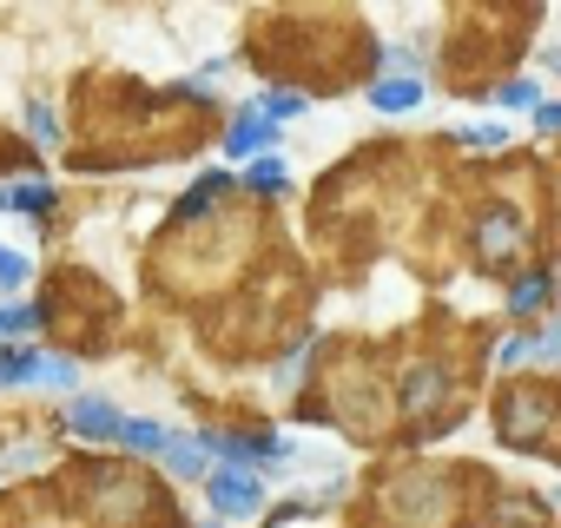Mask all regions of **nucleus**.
Instances as JSON below:
<instances>
[{
	"label": "nucleus",
	"mask_w": 561,
	"mask_h": 528,
	"mask_svg": "<svg viewBox=\"0 0 561 528\" xmlns=\"http://www.w3.org/2000/svg\"><path fill=\"white\" fill-rule=\"evenodd\" d=\"M548 291H554V298H561V257H554V272H548Z\"/></svg>",
	"instance_id": "obj_23"
},
{
	"label": "nucleus",
	"mask_w": 561,
	"mask_h": 528,
	"mask_svg": "<svg viewBox=\"0 0 561 528\" xmlns=\"http://www.w3.org/2000/svg\"><path fill=\"white\" fill-rule=\"evenodd\" d=\"M165 436H172V429H159V423H146V416H126V423H119V443H126L133 456H165Z\"/></svg>",
	"instance_id": "obj_8"
},
{
	"label": "nucleus",
	"mask_w": 561,
	"mask_h": 528,
	"mask_svg": "<svg viewBox=\"0 0 561 528\" xmlns=\"http://www.w3.org/2000/svg\"><path fill=\"white\" fill-rule=\"evenodd\" d=\"M225 192H231V179H225V172H205V179L179 198V211H185V218H205V205H211V198H225Z\"/></svg>",
	"instance_id": "obj_10"
},
{
	"label": "nucleus",
	"mask_w": 561,
	"mask_h": 528,
	"mask_svg": "<svg viewBox=\"0 0 561 528\" xmlns=\"http://www.w3.org/2000/svg\"><path fill=\"white\" fill-rule=\"evenodd\" d=\"M41 364L47 357H34L21 344H0V390H8V383H41Z\"/></svg>",
	"instance_id": "obj_6"
},
{
	"label": "nucleus",
	"mask_w": 561,
	"mask_h": 528,
	"mask_svg": "<svg viewBox=\"0 0 561 528\" xmlns=\"http://www.w3.org/2000/svg\"><path fill=\"white\" fill-rule=\"evenodd\" d=\"M370 106H377V113H410V106H423V73H383V80L370 87Z\"/></svg>",
	"instance_id": "obj_3"
},
{
	"label": "nucleus",
	"mask_w": 561,
	"mask_h": 528,
	"mask_svg": "<svg viewBox=\"0 0 561 528\" xmlns=\"http://www.w3.org/2000/svg\"><path fill=\"white\" fill-rule=\"evenodd\" d=\"M535 126H541V133H561V100H548V106H535Z\"/></svg>",
	"instance_id": "obj_22"
},
{
	"label": "nucleus",
	"mask_w": 561,
	"mask_h": 528,
	"mask_svg": "<svg viewBox=\"0 0 561 528\" xmlns=\"http://www.w3.org/2000/svg\"><path fill=\"white\" fill-rule=\"evenodd\" d=\"M495 364H502V370H508V364H528V337H502V344H495Z\"/></svg>",
	"instance_id": "obj_20"
},
{
	"label": "nucleus",
	"mask_w": 561,
	"mask_h": 528,
	"mask_svg": "<svg viewBox=\"0 0 561 528\" xmlns=\"http://www.w3.org/2000/svg\"><path fill=\"white\" fill-rule=\"evenodd\" d=\"M264 146H271V119H264V113H238L231 133H225V152H231V159H257Z\"/></svg>",
	"instance_id": "obj_5"
},
{
	"label": "nucleus",
	"mask_w": 561,
	"mask_h": 528,
	"mask_svg": "<svg viewBox=\"0 0 561 528\" xmlns=\"http://www.w3.org/2000/svg\"><path fill=\"white\" fill-rule=\"evenodd\" d=\"M462 139H469V146H508V126H495V119H489V126H469Z\"/></svg>",
	"instance_id": "obj_19"
},
{
	"label": "nucleus",
	"mask_w": 561,
	"mask_h": 528,
	"mask_svg": "<svg viewBox=\"0 0 561 528\" xmlns=\"http://www.w3.org/2000/svg\"><path fill=\"white\" fill-rule=\"evenodd\" d=\"M285 179H291L285 159H277V152H257V165H251V185H257V192H285Z\"/></svg>",
	"instance_id": "obj_14"
},
{
	"label": "nucleus",
	"mask_w": 561,
	"mask_h": 528,
	"mask_svg": "<svg viewBox=\"0 0 561 528\" xmlns=\"http://www.w3.org/2000/svg\"><path fill=\"white\" fill-rule=\"evenodd\" d=\"M21 285H27V257L0 244V291H21Z\"/></svg>",
	"instance_id": "obj_16"
},
{
	"label": "nucleus",
	"mask_w": 561,
	"mask_h": 528,
	"mask_svg": "<svg viewBox=\"0 0 561 528\" xmlns=\"http://www.w3.org/2000/svg\"><path fill=\"white\" fill-rule=\"evenodd\" d=\"M515 238H522V231H515V218H502V211H489V218H482V257H489V264H495L502 251H515Z\"/></svg>",
	"instance_id": "obj_11"
},
{
	"label": "nucleus",
	"mask_w": 561,
	"mask_h": 528,
	"mask_svg": "<svg viewBox=\"0 0 561 528\" xmlns=\"http://www.w3.org/2000/svg\"><path fill=\"white\" fill-rule=\"evenodd\" d=\"M119 410L106 403V397H73V416H67V429L80 436V443H119Z\"/></svg>",
	"instance_id": "obj_2"
},
{
	"label": "nucleus",
	"mask_w": 561,
	"mask_h": 528,
	"mask_svg": "<svg viewBox=\"0 0 561 528\" xmlns=\"http://www.w3.org/2000/svg\"><path fill=\"white\" fill-rule=\"evenodd\" d=\"M165 469L172 475H211V436H165Z\"/></svg>",
	"instance_id": "obj_4"
},
{
	"label": "nucleus",
	"mask_w": 561,
	"mask_h": 528,
	"mask_svg": "<svg viewBox=\"0 0 561 528\" xmlns=\"http://www.w3.org/2000/svg\"><path fill=\"white\" fill-rule=\"evenodd\" d=\"M47 205H54V185H47V179H27V185L8 192V211H21V218H41Z\"/></svg>",
	"instance_id": "obj_9"
},
{
	"label": "nucleus",
	"mask_w": 561,
	"mask_h": 528,
	"mask_svg": "<svg viewBox=\"0 0 561 528\" xmlns=\"http://www.w3.org/2000/svg\"><path fill=\"white\" fill-rule=\"evenodd\" d=\"M305 106H311V100H305V93H291V87H277V93H264V119H271V126H285V119H298Z\"/></svg>",
	"instance_id": "obj_13"
},
{
	"label": "nucleus",
	"mask_w": 561,
	"mask_h": 528,
	"mask_svg": "<svg viewBox=\"0 0 561 528\" xmlns=\"http://www.w3.org/2000/svg\"><path fill=\"white\" fill-rule=\"evenodd\" d=\"M548 67H554V73H561V47H554V54H548Z\"/></svg>",
	"instance_id": "obj_24"
},
{
	"label": "nucleus",
	"mask_w": 561,
	"mask_h": 528,
	"mask_svg": "<svg viewBox=\"0 0 561 528\" xmlns=\"http://www.w3.org/2000/svg\"><path fill=\"white\" fill-rule=\"evenodd\" d=\"M449 397V377L443 370H416L410 383H403V410H436Z\"/></svg>",
	"instance_id": "obj_7"
},
{
	"label": "nucleus",
	"mask_w": 561,
	"mask_h": 528,
	"mask_svg": "<svg viewBox=\"0 0 561 528\" xmlns=\"http://www.w3.org/2000/svg\"><path fill=\"white\" fill-rule=\"evenodd\" d=\"M541 298H548V278H541V272L515 278V285H508V318H528V311H535Z\"/></svg>",
	"instance_id": "obj_12"
},
{
	"label": "nucleus",
	"mask_w": 561,
	"mask_h": 528,
	"mask_svg": "<svg viewBox=\"0 0 561 528\" xmlns=\"http://www.w3.org/2000/svg\"><path fill=\"white\" fill-rule=\"evenodd\" d=\"M495 106H541V87H535V80H508V87L495 93Z\"/></svg>",
	"instance_id": "obj_17"
},
{
	"label": "nucleus",
	"mask_w": 561,
	"mask_h": 528,
	"mask_svg": "<svg viewBox=\"0 0 561 528\" xmlns=\"http://www.w3.org/2000/svg\"><path fill=\"white\" fill-rule=\"evenodd\" d=\"M205 489H211V508H225V515H251V508H264V482H257L251 469H211Z\"/></svg>",
	"instance_id": "obj_1"
},
{
	"label": "nucleus",
	"mask_w": 561,
	"mask_h": 528,
	"mask_svg": "<svg viewBox=\"0 0 561 528\" xmlns=\"http://www.w3.org/2000/svg\"><path fill=\"white\" fill-rule=\"evenodd\" d=\"M528 357H548V364H554V357H561V324L541 331V337H528Z\"/></svg>",
	"instance_id": "obj_21"
},
{
	"label": "nucleus",
	"mask_w": 561,
	"mask_h": 528,
	"mask_svg": "<svg viewBox=\"0 0 561 528\" xmlns=\"http://www.w3.org/2000/svg\"><path fill=\"white\" fill-rule=\"evenodd\" d=\"M41 324V311H27V305H0V344H8V337H27Z\"/></svg>",
	"instance_id": "obj_15"
},
{
	"label": "nucleus",
	"mask_w": 561,
	"mask_h": 528,
	"mask_svg": "<svg viewBox=\"0 0 561 528\" xmlns=\"http://www.w3.org/2000/svg\"><path fill=\"white\" fill-rule=\"evenodd\" d=\"M27 133H34L41 146H54V139H60V126H54V113H47V106H27Z\"/></svg>",
	"instance_id": "obj_18"
}]
</instances>
